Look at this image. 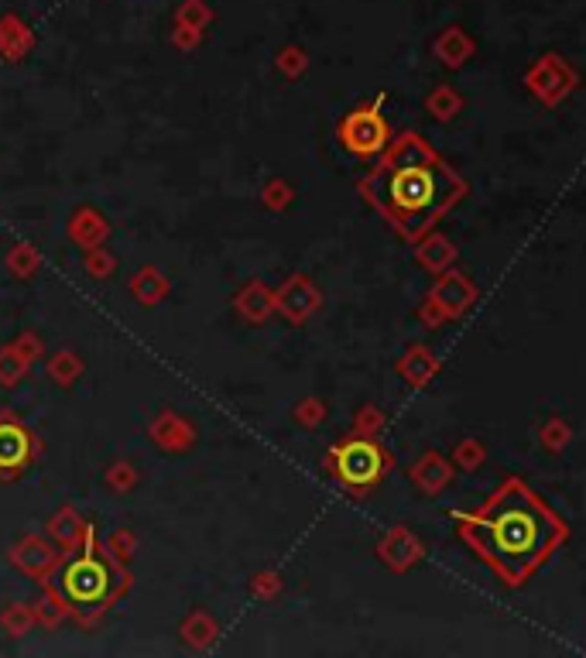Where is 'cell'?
Listing matches in <instances>:
<instances>
[{"instance_id": "obj_1", "label": "cell", "mask_w": 586, "mask_h": 658, "mask_svg": "<svg viewBox=\"0 0 586 658\" xmlns=\"http://www.w3.org/2000/svg\"><path fill=\"white\" fill-rule=\"evenodd\" d=\"M463 545L491 566L508 590H518L569 542V525L521 477L497 484L477 511H453Z\"/></svg>"}, {"instance_id": "obj_2", "label": "cell", "mask_w": 586, "mask_h": 658, "mask_svg": "<svg viewBox=\"0 0 586 658\" xmlns=\"http://www.w3.org/2000/svg\"><path fill=\"white\" fill-rule=\"evenodd\" d=\"M360 192L401 237L415 244L456 203H463L470 186L422 134L401 131L360 182Z\"/></svg>"}, {"instance_id": "obj_3", "label": "cell", "mask_w": 586, "mask_h": 658, "mask_svg": "<svg viewBox=\"0 0 586 658\" xmlns=\"http://www.w3.org/2000/svg\"><path fill=\"white\" fill-rule=\"evenodd\" d=\"M391 470H395V460H391L388 449L377 443V436H357L353 432V436L340 439L336 446H329L326 453V473L357 501L374 494Z\"/></svg>"}, {"instance_id": "obj_4", "label": "cell", "mask_w": 586, "mask_h": 658, "mask_svg": "<svg viewBox=\"0 0 586 658\" xmlns=\"http://www.w3.org/2000/svg\"><path fill=\"white\" fill-rule=\"evenodd\" d=\"M62 593L69 604L86 607V611H100L103 604L117 597L114 590V566L100 556L96 549H86L79 559H72L62 573Z\"/></svg>"}, {"instance_id": "obj_5", "label": "cell", "mask_w": 586, "mask_h": 658, "mask_svg": "<svg viewBox=\"0 0 586 658\" xmlns=\"http://www.w3.org/2000/svg\"><path fill=\"white\" fill-rule=\"evenodd\" d=\"M384 96H374L371 103H360L336 124V141L350 151L353 158H381L391 144V127L381 114Z\"/></svg>"}, {"instance_id": "obj_6", "label": "cell", "mask_w": 586, "mask_h": 658, "mask_svg": "<svg viewBox=\"0 0 586 658\" xmlns=\"http://www.w3.org/2000/svg\"><path fill=\"white\" fill-rule=\"evenodd\" d=\"M477 299H480L477 282H473L467 271H460L453 264V268L439 275V282L432 285V292L425 295L419 319L429 329H436V326L449 323V319H463L473 306H477Z\"/></svg>"}, {"instance_id": "obj_7", "label": "cell", "mask_w": 586, "mask_h": 658, "mask_svg": "<svg viewBox=\"0 0 586 658\" xmlns=\"http://www.w3.org/2000/svg\"><path fill=\"white\" fill-rule=\"evenodd\" d=\"M576 83H580L576 69L569 66L563 55H556V52L542 55V59L525 72L528 93H532L535 100L542 103V107H559V103H563L566 96L576 90Z\"/></svg>"}, {"instance_id": "obj_8", "label": "cell", "mask_w": 586, "mask_h": 658, "mask_svg": "<svg viewBox=\"0 0 586 658\" xmlns=\"http://www.w3.org/2000/svg\"><path fill=\"white\" fill-rule=\"evenodd\" d=\"M38 456L35 432L24 425L18 415H0V480H18L31 470Z\"/></svg>"}, {"instance_id": "obj_9", "label": "cell", "mask_w": 586, "mask_h": 658, "mask_svg": "<svg viewBox=\"0 0 586 658\" xmlns=\"http://www.w3.org/2000/svg\"><path fill=\"white\" fill-rule=\"evenodd\" d=\"M377 556H381V563L388 569H395V573H408V569L425 556V545L415 539L405 525H395L381 535V542H377Z\"/></svg>"}, {"instance_id": "obj_10", "label": "cell", "mask_w": 586, "mask_h": 658, "mask_svg": "<svg viewBox=\"0 0 586 658\" xmlns=\"http://www.w3.org/2000/svg\"><path fill=\"white\" fill-rule=\"evenodd\" d=\"M453 463L446 460L443 453H436V449H429V453H422L419 460L408 467V480H412L415 487L425 494V497H436L443 494L449 487V480H453Z\"/></svg>"}, {"instance_id": "obj_11", "label": "cell", "mask_w": 586, "mask_h": 658, "mask_svg": "<svg viewBox=\"0 0 586 658\" xmlns=\"http://www.w3.org/2000/svg\"><path fill=\"white\" fill-rule=\"evenodd\" d=\"M443 371V360L436 357L425 343H412L398 360V374L405 377L412 388H429L436 381V374Z\"/></svg>"}, {"instance_id": "obj_12", "label": "cell", "mask_w": 586, "mask_h": 658, "mask_svg": "<svg viewBox=\"0 0 586 658\" xmlns=\"http://www.w3.org/2000/svg\"><path fill=\"white\" fill-rule=\"evenodd\" d=\"M415 261L422 264L425 271H432V275H443V271H449L456 264V258H460V251H456V244L443 234H425L422 240H415Z\"/></svg>"}, {"instance_id": "obj_13", "label": "cell", "mask_w": 586, "mask_h": 658, "mask_svg": "<svg viewBox=\"0 0 586 658\" xmlns=\"http://www.w3.org/2000/svg\"><path fill=\"white\" fill-rule=\"evenodd\" d=\"M425 110H429L432 120H439V124H449L453 117H460L463 110V96L453 90V86L439 83L436 90L425 96Z\"/></svg>"}, {"instance_id": "obj_14", "label": "cell", "mask_w": 586, "mask_h": 658, "mask_svg": "<svg viewBox=\"0 0 586 658\" xmlns=\"http://www.w3.org/2000/svg\"><path fill=\"white\" fill-rule=\"evenodd\" d=\"M470 52H473V42L463 35L460 28H449L446 35L436 42V55H439V62H443L446 69H460L463 62L470 59Z\"/></svg>"}, {"instance_id": "obj_15", "label": "cell", "mask_w": 586, "mask_h": 658, "mask_svg": "<svg viewBox=\"0 0 586 658\" xmlns=\"http://www.w3.org/2000/svg\"><path fill=\"white\" fill-rule=\"evenodd\" d=\"M539 443L545 453H563V449L573 443V425H569L563 415H549L539 425Z\"/></svg>"}, {"instance_id": "obj_16", "label": "cell", "mask_w": 586, "mask_h": 658, "mask_svg": "<svg viewBox=\"0 0 586 658\" xmlns=\"http://www.w3.org/2000/svg\"><path fill=\"white\" fill-rule=\"evenodd\" d=\"M316 302H319L316 288H312L309 282H305L302 275L295 278V282L285 288V309L292 312V319H305L312 309H316Z\"/></svg>"}, {"instance_id": "obj_17", "label": "cell", "mask_w": 586, "mask_h": 658, "mask_svg": "<svg viewBox=\"0 0 586 658\" xmlns=\"http://www.w3.org/2000/svg\"><path fill=\"white\" fill-rule=\"evenodd\" d=\"M484 463H487V449H484L480 439H460V443H456V449H453V467L456 470L473 473V470L484 467Z\"/></svg>"}, {"instance_id": "obj_18", "label": "cell", "mask_w": 586, "mask_h": 658, "mask_svg": "<svg viewBox=\"0 0 586 658\" xmlns=\"http://www.w3.org/2000/svg\"><path fill=\"white\" fill-rule=\"evenodd\" d=\"M381 429H384V415L371 405L360 408L357 422H353V432H357V436H381Z\"/></svg>"}, {"instance_id": "obj_19", "label": "cell", "mask_w": 586, "mask_h": 658, "mask_svg": "<svg viewBox=\"0 0 586 658\" xmlns=\"http://www.w3.org/2000/svg\"><path fill=\"white\" fill-rule=\"evenodd\" d=\"M299 419L309 422V425H316L319 419H323V405H305V408H299Z\"/></svg>"}]
</instances>
